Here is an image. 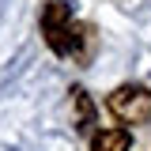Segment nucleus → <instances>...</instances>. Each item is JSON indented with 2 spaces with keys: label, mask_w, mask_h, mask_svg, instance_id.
Listing matches in <instances>:
<instances>
[{
  "label": "nucleus",
  "mask_w": 151,
  "mask_h": 151,
  "mask_svg": "<svg viewBox=\"0 0 151 151\" xmlns=\"http://www.w3.org/2000/svg\"><path fill=\"white\" fill-rule=\"evenodd\" d=\"M106 106L117 121H125V125H144L151 121V91L144 83H121L117 91L106 98Z\"/></svg>",
  "instance_id": "f03ea898"
},
{
  "label": "nucleus",
  "mask_w": 151,
  "mask_h": 151,
  "mask_svg": "<svg viewBox=\"0 0 151 151\" xmlns=\"http://www.w3.org/2000/svg\"><path fill=\"white\" fill-rule=\"evenodd\" d=\"M132 136L129 129H102L91 136V151H129Z\"/></svg>",
  "instance_id": "7ed1b4c3"
},
{
  "label": "nucleus",
  "mask_w": 151,
  "mask_h": 151,
  "mask_svg": "<svg viewBox=\"0 0 151 151\" xmlns=\"http://www.w3.org/2000/svg\"><path fill=\"white\" fill-rule=\"evenodd\" d=\"M42 34L57 57H76L91 30L72 23V0H49L42 8Z\"/></svg>",
  "instance_id": "f257e3e1"
},
{
  "label": "nucleus",
  "mask_w": 151,
  "mask_h": 151,
  "mask_svg": "<svg viewBox=\"0 0 151 151\" xmlns=\"http://www.w3.org/2000/svg\"><path fill=\"white\" fill-rule=\"evenodd\" d=\"M72 102H76V121H79V125H76V129H91L94 125V106H91V98H87V91H83V87H76L72 91Z\"/></svg>",
  "instance_id": "20e7f679"
}]
</instances>
